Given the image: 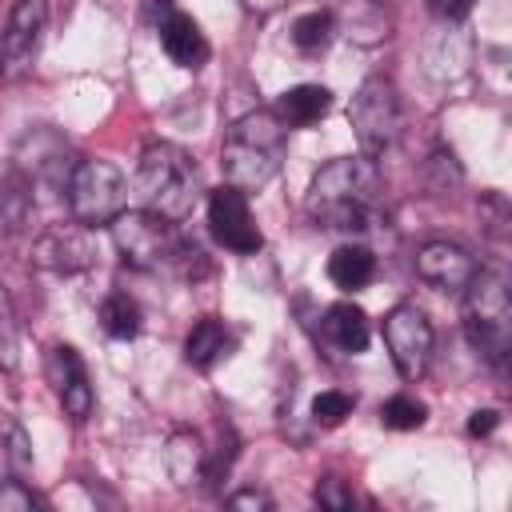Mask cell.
<instances>
[{
	"label": "cell",
	"mask_w": 512,
	"mask_h": 512,
	"mask_svg": "<svg viewBox=\"0 0 512 512\" xmlns=\"http://www.w3.org/2000/svg\"><path fill=\"white\" fill-rule=\"evenodd\" d=\"M100 324H104L108 336L132 340V336L140 332V324H144V312H140V304H136L128 292H108V296L100 300Z\"/></svg>",
	"instance_id": "ffe728a7"
},
{
	"label": "cell",
	"mask_w": 512,
	"mask_h": 512,
	"mask_svg": "<svg viewBox=\"0 0 512 512\" xmlns=\"http://www.w3.org/2000/svg\"><path fill=\"white\" fill-rule=\"evenodd\" d=\"M44 376H48L52 392L60 396V404H64V412L72 420H88L92 416L96 396H92V384H88V368H84V360H80V352L72 344H52L48 348Z\"/></svg>",
	"instance_id": "30bf717a"
},
{
	"label": "cell",
	"mask_w": 512,
	"mask_h": 512,
	"mask_svg": "<svg viewBox=\"0 0 512 512\" xmlns=\"http://www.w3.org/2000/svg\"><path fill=\"white\" fill-rule=\"evenodd\" d=\"M0 464L12 476H24L32 468V440H28L24 424L8 412H0Z\"/></svg>",
	"instance_id": "44dd1931"
},
{
	"label": "cell",
	"mask_w": 512,
	"mask_h": 512,
	"mask_svg": "<svg viewBox=\"0 0 512 512\" xmlns=\"http://www.w3.org/2000/svg\"><path fill=\"white\" fill-rule=\"evenodd\" d=\"M428 420V408L416 400V396H392L380 404V424L392 428V432H412Z\"/></svg>",
	"instance_id": "603a6c76"
},
{
	"label": "cell",
	"mask_w": 512,
	"mask_h": 512,
	"mask_svg": "<svg viewBox=\"0 0 512 512\" xmlns=\"http://www.w3.org/2000/svg\"><path fill=\"white\" fill-rule=\"evenodd\" d=\"M348 124L360 140V156H384L396 136H400V96H396V84L388 76H368L352 104H348Z\"/></svg>",
	"instance_id": "8992f818"
},
{
	"label": "cell",
	"mask_w": 512,
	"mask_h": 512,
	"mask_svg": "<svg viewBox=\"0 0 512 512\" xmlns=\"http://www.w3.org/2000/svg\"><path fill=\"white\" fill-rule=\"evenodd\" d=\"M108 228H112V240H116V252L124 256V264L144 268V272L172 264V252L180 240L176 220H164V216L140 208V212H120Z\"/></svg>",
	"instance_id": "52a82bcc"
},
{
	"label": "cell",
	"mask_w": 512,
	"mask_h": 512,
	"mask_svg": "<svg viewBox=\"0 0 512 512\" xmlns=\"http://www.w3.org/2000/svg\"><path fill=\"white\" fill-rule=\"evenodd\" d=\"M280 160H284V124L276 120V112L264 108L240 116L220 144L224 180L240 192H260L280 172Z\"/></svg>",
	"instance_id": "7a4b0ae2"
},
{
	"label": "cell",
	"mask_w": 512,
	"mask_h": 512,
	"mask_svg": "<svg viewBox=\"0 0 512 512\" xmlns=\"http://www.w3.org/2000/svg\"><path fill=\"white\" fill-rule=\"evenodd\" d=\"M380 168L372 156H340L308 184V216L336 232H364L380 208Z\"/></svg>",
	"instance_id": "6da1fadb"
},
{
	"label": "cell",
	"mask_w": 512,
	"mask_h": 512,
	"mask_svg": "<svg viewBox=\"0 0 512 512\" xmlns=\"http://www.w3.org/2000/svg\"><path fill=\"white\" fill-rule=\"evenodd\" d=\"M228 348H232V336H228L220 316H200L192 324V332L184 336V360L200 372H208L220 356H228Z\"/></svg>",
	"instance_id": "e0dca14e"
},
{
	"label": "cell",
	"mask_w": 512,
	"mask_h": 512,
	"mask_svg": "<svg viewBox=\"0 0 512 512\" xmlns=\"http://www.w3.org/2000/svg\"><path fill=\"white\" fill-rule=\"evenodd\" d=\"M476 0H428V8L440 16V20H464L472 12Z\"/></svg>",
	"instance_id": "83f0119b"
},
{
	"label": "cell",
	"mask_w": 512,
	"mask_h": 512,
	"mask_svg": "<svg viewBox=\"0 0 512 512\" xmlns=\"http://www.w3.org/2000/svg\"><path fill=\"white\" fill-rule=\"evenodd\" d=\"M328 108H332V92H328L324 84H296V88H288V92L280 96L276 120H280L284 128H308V124L324 120Z\"/></svg>",
	"instance_id": "2e32d148"
},
{
	"label": "cell",
	"mask_w": 512,
	"mask_h": 512,
	"mask_svg": "<svg viewBox=\"0 0 512 512\" xmlns=\"http://www.w3.org/2000/svg\"><path fill=\"white\" fill-rule=\"evenodd\" d=\"M416 276L436 292H464V284L476 276V260L452 240H428L416 252Z\"/></svg>",
	"instance_id": "8fae6325"
},
{
	"label": "cell",
	"mask_w": 512,
	"mask_h": 512,
	"mask_svg": "<svg viewBox=\"0 0 512 512\" xmlns=\"http://www.w3.org/2000/svg\"><path fill=\"white\" fill-rule=\"evenodd\" d=\"M36 508V496L20 480H0V512H28Z\"/></svg>",
	"instance_id": "4316f807"
},
{
	"label": "cell",
	"mask_w": 512,
	"mask_h": 512,
	"mask_svg": "<svg viewBox=\"0 0 512 512\" xmlns=\"http://www.w3.org/2000/svg\"><path fill=\"white\" fill-rule=\"evenodd\" d=\"M316 500H320L324 508H332V512L352 508V492H348L344 480H336V476H324V480L316 484Z\"/></svg>",
	"instance_id": "484cf974"
},
{
	"label": "cell",
	"mask_w": 512,
	"mask_h": 512,
	"mask_svg": "<svg viewBox=\"0 0 512 512\" xmlns=\"http://www.w3.org/2000/svg\"><path fill=\"white\" fill-rule=\"evenodd\" d=\"M496 424H500V412H496V408H476V412L468 416V432H472V436H488Z\"/></svg>",
	"instance_id": "f1b7e54d"
},
{
	"label": "cell",
	"mask_w": 512,
	"mask_h": 512,
	"mask_svg": "<svg viewBox=\"0 0 512 512\" xmlns=\"http://www.w3.org/2000/svg\"><path fill=\"white\" fill-rule=\"evenodd\" d=\"M64 192H68V212L80 228H104L128 204V184L120 168L108 160H76Z\"/></svg>",
	"instance_id": "5b68a950"
},
{
	"label": "cell",
	"mask_w": 512,
	"mask_h": 512,
	"mask_svg": "<svg viewBox=\"0 0 512 512\" xmlns=\"http://www.w3.org/2000/svg\"><path fill=\"white\" fill-rule=\"evenodd\" d=\"M208 228L228 252H240V256L260 252V244H264V236L252 220L248 196L232 184H220L216 192H208Z\"/></svg>",
	"instance_id": "9c48e42d"
},
{
	"label": "cell",
	"mask_w": 512,
	"mask_h": 512,
	"mask_svg": "<svg viewBox=\"0 0 512 512\" xmlns=\"http://www.w3.org/2000/svg\"><path fill=\"white\" fill-rule=\"evenodd\" d=\"M352 408H356V396H352V392H344V388H324V392L312 400V420H316L320 428H336V424H344V416H352Z\"/></svg>",
	"instance_id": "cb8c5ba5"
},
{
	"label": "cell",
	"mask_w": 512,
	"mask_h": 512,
	"mask_svg": "<svg viewBox=\"0 0 512 512\" xmlns=\"http://www.w3.org/2000/svg\"><path fill=\"white\" fill-rule=\"evenodd\" d=\"M372 276H376V256L364 244H340L328 256V280L340 292H360L372 284Z\"/></svg>",
	"instance_id": "ac0fdd59"
},
{
	"label": "cell",
	"mask_w": 512,
	"mask_h": 512,
	"mask_svg": "<svg viewBox=\"0 0 512 512\" xmlns=\"http://www.w3.org/2000/svg\"><path fill=\"white\" fill-rule=\"evenodd\" d=\"M228 504H232V508H272V500H268L264 492H252V488H244V492L228 496Z\"/></svg>",
	"instance_id": "f546056e"
},
{
	"label": "cell",
	"mask_w": 512,
	"mask_h": 512,
	"mask_svg": "<svg viewBox=\"0 0 512 512\" xmlns=\"http://www.w3.org/2000/svg\"><path fill=\"white\" fill-rule=\"evenodd\" d=\"M164 460H168L172 484L188 488V484L204 480V440H200L196 432H188V428L172 432V436H168V448H164Z\"/></svg>",
	"instance_id": "d6986e66"
},
{
	"label": "cell",
	"mask_w": 512,
	"mask_h": 512,
	"mask_svg": "<svg viewBox=\"0 0 512 512\" xmlns=\"http://www.w3.org/2000/svg\"><path fill=\"white\" fill-rule=\"evenodd\" d=\"M32 264L44 268V272H56V276H72V272H84L92 264V240H88V228H48L36 244H32Z\"/></svg>",
	"instance_id": "7c38bea8"
},
{
	"label": "cell",
	"mask_w": 512,
	"mask_h": 512,
	"mask_svg": "<svg viewBox=\"0 0 512 512\" xmlns=\"http://www.w3.org/2000/svg\"><path fill=\"white\" fill-rule=\"evenodd\" d=\"M20 360V336H16V312H12V296L0 284V372H12Z\"/></svg>",
	"instance_id": "d4e9b609"
},
{
	"label": "cell",
	"mask_w": 512,
	"mask_h": 512,
	"mask_svg": "<svg viewBox=\"0 0 512 512\" xmlns=\"http://www.w3.org/2000/svg\"><path fill=\"white\" fill-rule=\"evenodd\" d=\"M44 24H48V0H16L12 12H8L4 36H0L4 64H12V68L28 64L36 56V44H40Z\"/></svg>",
	"instance_id": "4fadbf2b"
},
{
	"label": "cell",
	"mask_w": 512,
	"mask_h": 512,
	"mask_svg": "<svg viewBox=\"0 0 512 512\" xmlns=\"http://www.w3.org/2000/svg\"><path fill=\"white\" fill-rule=\"evenodd\" d=\"M156 28H160V48H164V56L172 64L200 68L208 60V40H204V32H200V24L192 16H184V12L172 8Z\"/></svg>",
	"instance_id": "5bb4252c"
},
{
	"label": "cell",
	"mask_w": 512,
	"mask_h": 512,
	"mask_svg": "<svg viewBox=\"0 0 512 512\" xmlns=\"http://www.w3.org/2000/svg\"><path fill=\"white\" fill-rule=\"evenodd\" d=\"M384 344L404 380H420L432 360V324L416 304H396L384 316Z\"/></svg>",
	"instance_id": "ba28073f"
},
{
	"label": "cell",
	"mask_w": 512,
	"mask_h": 512,
	"mask_svg": "<svg viewBox=\"0 0 512 512\" xmlns=\"http://www.w3.org/2000/svg\"><path fill=\"white\" fill-rule=\"evenodd\" d=\"M332 36H336V16H332V12H304V16L292 24V44H296L300 52H308V56L324 52V48L332 44Z\"/></svg>",
	"instance_id": "7402d4cb"
},
{
	"label": "cell",
	"mask_w": 512,
	"mask_h": 512,
	"mask_svg": "<svg viewBox=\"0 0 512 512\" xmlns=\"http://www.w3.org/2000/svg\"><path fill=\"white\" fill-rule=\"evenodd\" d=\"M464 332L468 344L488 360L504 364L512 352V300H508V280L500 272L476 268V276L464 284Z\"/></svg>",
	"instance_id": "277c9868"
},
{
	"label": "cell",
	"mask_w": 512,
	"mask_h": 512,
	"mask_svg": "<svg viewBox=\"0 0 512 512\" xmlns=\"http://www.w3.org/2000/svg\"><path fill=\"white\" fill-rule=\"evenodd\" d=\"M136 196L148 212L164 220H184L200 196V172L196 160L180 144H148L136 164Z\"/></svg>",
	"instance_id": "3957f363"
},
{
	"label": "cell",
	"mask_w": 512,
	"mask_h": 512,
	"mask_svg": "<svg viewBox=\"0 0 512 512\" xmlns=\"http://www.w3.org/2000/svg\"><path fill=\"white\" fill-rule=\"evenodd\" d=\"M320 332H324V340H328L336 352H344V356L364 352L368 340H372L368 316H364V308H356V304H332V308L324 312V320H320Z\"/></svg>",
	"instance_id": "9a60e30c"
}]
</instances>
